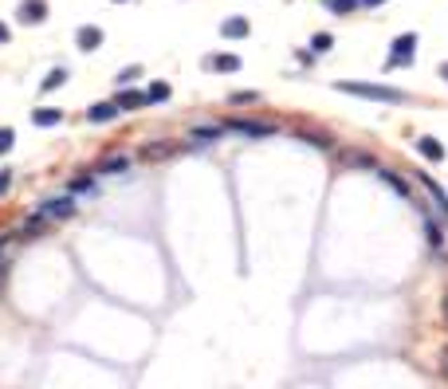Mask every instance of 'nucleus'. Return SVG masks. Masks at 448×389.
Listing matches in <instances>:
<instances>
[{
	"label": "nucleus",
	"mask_w": 448,
	"mask_h": 389,
	"mask_svg": "<svg viewBox=\"0 0 448 389\" xmlns=\"http://www.w3.org/2000/svg\"><path fill=\"white\" fill-rule=\"evenodd\" d=\"M339 90H346V95H358V99H369V102H405V95H401L398 87H381V83H339Z\"/></svg>",
	"instance_id": "1"
},
{
	"label": "nucleus",
	"mask_w": 448,
	"mask_h": 389,
	"mask_svg": "<svg viewBox=\"0 0 448 389\" xmlns=\"http://www.w3.org/2000/svg\"><path fill=\"white\" fill-rule=\"evenodd\" d=\"M224 130H232L240 138H276V126L271 122H256V118H229Z\"/></svg>",
	"instance_id": "2"
},
{
	"label": "nucleus",
	"mask_w": 448,
	"mask_h": 389,
	"mask_svg": "<svg viewBox=\"0 0 448 389\" xmlns=\"http://www.w3.org/2000/svg\"><path fill=\"white\" fill-rule=\"evenodd\" d=\"M75 209H79V200H75V197H55V200H43L40 209H36V217L48 224V220H67V217H75Z\"/></svg>",
	"instance_id": "3"
},
{
	"label": "nucleus",
	"mask_w": 448,
	"mask_h": 389,
	"mask_svg": "<svg viewBox=\"0 0 448 389\" xmlns=\"http://www.w3.org/2000/svg\"><path fill=\"white\" fill-rule=\"evenodd\" d=\"M413 55H417V36L413 32H405V36H398V40L389 43V67H401V63H413Z\"/></svg>",
	"instance_id": "4"
},
{
	"label": "nucleus",
	"mask_w": 448,
	"mask_h": 389,
	"mask_svg": "<svg viewBox=\"0 0 448 389\" xmlns=\"http://www.w3.org/2000/svg\"><path fill=\"white\" fill-rule=\"evenodd\" d=\"M417 177H421V185L428 189V200H433V209H437V212H440V220L448 224V193L440 189V185H437L433 177H428V173H417Z\"/></svg>",
	"instance_id": "5"
},
{
	"label": "nucleus",
	"mask_w": 448,
	"mask_h": 389,
	"mask_svg": "<svg viewBox=\"0 0 448 389\" xmlns=\"http://www.w3.org/2000/svg\"><path fill=\"white\" fill-rule=\"evenodd\" d=\"M75 43H79V51H99V48H102V28H95V24H83L79 36H75Z\"/></svg>",
	"instance_id": "6"
},
{
	"label": "nucleus",
	"mask_w": 448,
	"mask_h": 389,
	"mask_svg": "<svg viewBox=\"0 0 448 389\" xmlns=\"http://www.w3.org/2000/svg\"><path fill=\"white\" fill-rule=\"evenodd\" d=\"M173 150H177V142H149V146L138 150V158L142 161H161V158H170Z\"/></svg>",
	"instance_id": "7"
},
{
	"label": "nucleus",
	"mask_w": 448,
	"mask_h": 389,
	"mask_svg": "<svg viewBox=\"0 0 448 389\" xmlns=\"http://www.w3.org/2000/svg\"><path fill=\"white\" fill-rule=\"evenodd\" d=\"M248 20H244V16H229V20L220 24V36H224V40H244V36H248Z\"/></svg>",
	"instance_id": "8"
},
{
	"label": "nucleus",
	"mask_w": 448,
	"mask_h": 389,
	"mask_svg": "<svg viewBox=\"0 0 448 389\" xmlns=\"http://www.w3.org/2000/svg\"><path fill=\"white\" fill-rule=\"evenodd\" d=\"M118 118V102H95V107L87 110V122H95V126H102V122Z\"/></svg>",
	"instance_id": "9"
},
{
	"label": "nucleus",
	"mask_w": 448,
	"mask_h": 389,
	"mask_svg": "<svg viewBox=\"0 0 448 389\" xmlns=\"http://www.w3.org/2000/svg\"><path fill=\"white\" fill-rule=\"evenodd\" d=\"M43 16H48V4H43V0H24L20 4V20L24 24H43Z\"/></svg>",
	"instance_id": "10"
},
{
	"label": "nucleus",
	"mask_w": 448,
	"mask_h": 389,
	"mask_svg": "<svg viewBox=\"0 0 448 389\" xmlns=\"http://www.w3.org/2000/svg\"><path fill=\"white\" fill-rule=\"evenodd\" d=\"M417 153H421V158H428V161H444V146H440L437 138H428V134H421V138H417Z\"/></svg>",
	"instance_id": "11"
},
{
	"label": "nucleus",
	"mask_w": 448,
	"mask_h": 389,
	"mask_svg": "<svg viewBox=\"0 0 448 389\" xmlns=\"http://www.w3.org/2000/svg\"><path fill=\"white\" fill-rule=\"evenodd\" d=\"M444 228H448L444 220H433V217L425 212V240L433 244V248H444Z\"/></svg>",
	"instance_id": "12"
},
{
	"label": "nucleus",
	"mask_w": 448,
	"mask_h": 389,
	"mask_svg": "<svg viewBox=\"0 0 448 389\" xmlns=\"http://www.w3.org/2000/svg\"><path fill=\"white\" fill-rule=\"evenodd\" d=\"M118 110H138V107H149L146 102V90H118Z\"/></svg>",
	"instance_id": "13"
},
{
	"label": "nucleus",
	"mask_w": 448,
	"mask_h": 389,
	"mask_svg": "<svg viewBox=\"0 0 448 389\" xmlns=\"http://www.w3.org/2000/svg\"><path fill=\"white\" fill-rule=\"evenodd\" d=\"M378 177L386 181V185H389V189H393V193H401V197H405V200H413V193H409V181H405V177H398V173H393V170H378Z\"/></svg>",
	"instance_id": "14"
},
{
	"label": "nucleus",
	"mask_w": 448,
	"mask_h": 389,
	"mask_svg": "<svg viewBox=\"0 0 448 389\" xmlns=\"http://www.w3.org/2000/svg\"><path fill=\"white\" fill-rule=\"evenodd\" d=\"M32 122H36V126H60V122H63V110L40 107V110H32Z\"/></svg>",
	"instance_id": "15"
},
{
	"label": "nucleus",
	"mask_w": 448,
	"mask_h": 389,
	"mask_svg": "<svg viewBox=\"0 0 448 389\" xmlns=\"http://www.w3.org/2000/svg\"><path fill=\"white\" fill-rule=\"evenodd\" d=\"M209 71H240V55H205Z\"/></svg>",
	"instance_id": "16"
},
{
	"label": "nucleus",
	"mask_w": 448,
	"mask_h": 389,
	"mask_svg": "<svg viewBox=\"0 0 448 389\" xmlns=\"http://www.w3.org/2000/svg\"><path fill=\"white\" fill-rule=\"evenodd\" d=\"M170 99V83H149L146 87V102L149 107H158V102H165Z\"/></svg>",
	"instance_id": "17"
},
{
	"label": "nucleus",
	"mask_w": 448,
	"mask_h": 389,
	"mask_svg": "<svg viewBox=\"0 0 448 389\" xmlns=\"http://www.w3.org/2000/svg\"><path fill=\"white\" fill-rule=\"evenodd\" d=\"M126 165H130V158H126V153H114V158L99 161V173H126Z\"/></svg>",
	"instance_id": "18"
},
{
	"label": "nucleus",
	"mask_w": 448,
	"mask_h": 389,
	"mask_svg": "<svg viewBox=\"0 0 448 389\" xmlns=\"http://www.w3.org/2000/svg\"><path fill=\"white\" fill-rule=\"evenodd\" d=\"M63 83H67V71H63V67H55V71L48 75V79L40 83V90H43V95H51V90H60Z\"/></svg>",
	"instance_id": "19"
},
{
	"label": "nucleus",
	"mask_w": 448,
	"mask_h": 389,
	"mask_svg": "<svg viewBox=\"0 0 448 389\" xmlns=\"http://www.w3.org/2000/svg\"><path fill=\"white\" fill-rule=\"evenodd\" d=\"M220 130H224V126H197V130H193V142H197V146H205V142H217Z\"/></svg>",
	"instance_id": "20"
},
{
	"label": "nucleus",
	"mask_w": 448,
	"mask_h": 389,
	"mask_svg": "<svg viewBox=\"0 0 448 389\" xmlns=\"http://www.w3.org/2000/svg\"><path fill=\"white\" fill-rule=\"evenodd\" d=\"M330 48H334V36H327V32H319V36H311V51H315V55H327Z\"/></svg>",
	"instance_id": "21"
},
{
	"label": "nucleus",
	"mask_w": 448,
	"mask_h": 389,
	"mask_svg": "<svg viewBox=\"0 0 448 389\" xmlns=\"http://www.w3.org/2000/svg\"><path fill=\"white\" fill-rule=\"evenodd\" d=\"M12 146H16V130H12V126H0V158H4Z\"/></svg>",
	"instance_id": "22"
},
{
	"label": "nucleus",
	"mask_w": 448,
	"mask_h": 389,
	"mask_svg": "<svg viewBox=\"0 0 448 389\" xmlns=\"http://www.w3.org/2000/svg\"><path fill=\"white\" fill-rule=\"evenodd\" d=\"M327 4H330L334 12H339V16H350V12H354V8L362 4V0H327Z\"/></svg>",
	"instance_id": "23"
},
{
	"label": "nucleus",
	"mask_w": 448,
	"mask_h": 389,
	"mask_svg": "<svg viewBox=\"0 0 448 389\" xmlns=\"http://www.w3.org/2000/svg\"><path fill=\"white\" fill-rule=\"evenodd\" d=\"M256 99H259L256 90H236V95H229V102H232V107H240V102H256Z\"/></svg>",
	"instance_id": "24"
},
{
	"label": "nucleus",
	"mask_w": 448,
	"mask_h": 389,
	"mask_svg": "<svg viewBox=\"0 0 448 389\" xmlns=\"http://www.w3.org/2000/svg\"><path fill=\"white\" fill-rule=\"evenodd\" d=\"M90 189H95V181H90V177H75V181H71V193H90Z\"/></svg>",
	"instance_id": "25"
},
{
	"label": "nucleus",
	"mask_w": 448,
	"mask_h": 389,
	"mask_svg": "<svg viewBox=\"0 0 448 389\" xmlns=\"http://www.w3.org/2000/svg\"><path fill=\"white\" fill-rule=\"evenodd\" d=\"M138 75H142V67H126V71H122V75H118V83H122V87H126V83H134V79H138Z\"/></svg>",
	"instance_id": "26"
},
{
	"label": "nucleus",
	"mask_w": 448,
	"mask_h": 389,
	"mask_svg": "<svg viewBox=\"0 0 448 389\" xmlns=\"http://www.w3.org/2000/svg\"><path fill=\"white\" fill-rule=\"evenodd\" d=\"M437 369H440V378H444V381H448V346H444V350H440V358H437Z\"/></svg>",
	"instance_id": "27"
},
{
	"label": "nucleus",
	"mask_w": 448,
	"mask_h": 389,
	"mask_svg": "<svg viewBox=\"0 0 448 389\" xmlns=\"http://www.w3.org/2000/svg\"><path fill=\"white\" fill-rule=\"evenodd\" d=\"M8 185H12V170H0V197L8 193Z\"/></svg>",
	"instance_id": "28"
},
{
	"label": "nucleus",
	"mask_w": 448,
	"mask_h": 389,
	"mask_svg": "<svg viewBox=\"0 0 448 389\" xmlns=\"http://www.w3.org/2000/svg\"><path fill=\"white\" fill-rule=\"evenodd\" d=\"M440 319H444V327H448V291H444V299H440Z\"/></svg>",
	"instance_id": "29"
},
{
	"label": "nucleus",
	"mask_w": 448,
	"mask_h": 389,
	"mask_svg": "<svg viewBox=\"0 0 448 389\" xmlns=\"http://www.w3.org/2000/svg\"><path fill=\"white\" fill-rule=\"evenodd\" d=\"M0 43H8V24H0Z\"/></svg>",
	"instance_id": "30"
},
{
	"label": "nucleus",
	"mask_w": 448,
	"mask_h": 389,
	"mask_svg": "<svg viewBox=\"0 0 448 389\" xmlns=\"http://www.w3.org/2000/svg\"><path fill=\"white\" fill-rule=\"evenodd\" d=\"M362 4H366V8H381V4H386V0H362Z\"/></svg>",
	"instance_id": "31"
},
{
	"label": "nucleus",
	"mask_w": 448,
	"mask_h": 389,
	"mask_svg": "<svg viewBox=\"0 0 448 389\" xmlns=\"http://www.w3.org/2000/svg\"><path fill=\"white\" fill-rule=\"evenodd\" d=\"M440 75H444V83H448V63H440Z\"/></svg>",
	"instance_id": "32"
}]
</instances>
